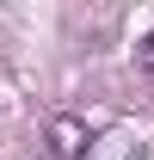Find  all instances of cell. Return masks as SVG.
I'll return each mask as SVG.
<instances>
[{
  "instance_id": "cell-2",
  "label": "cell",
  "mask_w": 154,
  "mask_h": 160,
  "mask_svg": "<svg viewBox=\"0 0 154 160\" xmlns=\"http://www.w3.org/2000/svg\"><path fill=\"white\" fill-rule=\"evenodd\" d=\"M136 68H142V74H154V37L136 43Z\"/></svg>"
},
{
  "instance_id": "cell-1",
  "label": "cell",
  "mask_w": 154,
  "mask_h": 160,
  "mask_svg": "<svg viewBox=\"0 0 154 160\" xmlns=\"http://www.w3.org/2000/svg\"><path fill=\"white\" fill-rule=\"evenodd\" d=\"M43 142H49L56 160H80V154H86V123H80V117H49Z\"/></svg>"
}]
</instances>
